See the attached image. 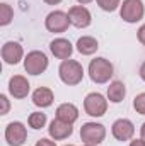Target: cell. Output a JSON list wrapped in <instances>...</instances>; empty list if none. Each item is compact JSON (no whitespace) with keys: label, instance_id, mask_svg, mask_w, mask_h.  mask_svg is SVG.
Listing matches in <instances>:
<instances>
[{"label":"cell","instance_id":"1","mask_svg":"<svg viewBox=\"0 0 145 146\" xmlns=\"http://www.w3.org/2000/svg\"><path fill=\"white\" fill-rule=\"evenodd\" d=\"M58 75L65 85H79L84 78V68L75 60H63L58 68Z\"/></svg>","mask_w":145,"mask_h":146},{"label":"cell","instance_id":"2","mask_svg":"<svg viewBox=\"0 0 145 146\" xmlns=\"http://www.w3.org/2000/svg\"><path fill=\"white\" fill-rule=\"evenodd\" d=\"M89 76L94 83H106L113 76V65L106 58H94L89 63Z\"/></svg>","mask_w":145,"mask_h":146},{"label":"cell","instance_id":"3","mask_svg":"<svg viewBox=\"0 0 145 146\" xmlns=\"http://www.w3.org/2000/svg\"><path fill=\"white\" fill-rule=\"evenodd\" d=\"M80 138L85 145L97 146L106 138V127L99 122H85L80 127Z\"/></svg>","mask_w":145,"mask_h":146},{"label":"cell","instance_id":"4","mask_svg":"<svg viewBox=\"0 0 145 146\" xmlns=\"http://www.w3.org/2000/svg\"><path fill=\"white\" fill-rule=\"evenodd\" d=\"M144 14L145 7L142 0H123L121 9H119V15L125 22L135 24V22L144 19Z\"/></svg>","mask_w":145,"mask_h":146},{"label":"cell","instance_id":"5","mask_svg":"<svg viewBox=\"0 0 145 146\" xmlns=\"http://www.w3.org/2000/svg\"><path fill=\"white\" fill-rule=\"evenodd\" d=\"M84 110L91 117H101L108 110V100L99 92H92L84 99Z\"/></svg>","mask_w":145,"mask_h":146},{"label":"cell","instance_id":"6","mask_svg":"<svg viewBox=\"0 0 145 146\" xmlns=\"http://www.w3.org/2000/svg\"><path fill=\"white\" fill-rule=\"evenodd\" d=\"M48 68V58L43 51H31L24 58V70L29 75H41Z\"/></svg>","mask_w":145,"mask_h":146},{"label":"cell","instance_id":"7","mask_svg":"<svg viewBox=\"0 0 145 146\" xmlns=\"http://www.w3.org/2000/svg\"><path fill=\"white\" fill-rule=\"evenodd\" d=\"M44 26L50 33H65L70 26V19L68 14L62 12V10H53L46 15L44 19Z\"/></svg>","mask_w":145,"mask_h":146},{"label":"cell","instance_id":"8","mask_svg":"<svg viewBox=\"0 0 145 146\" xmlns=\"http://www.w3.org/2000/svg\"><path fill=\"white\" fill-rule=\"evenodd\" d=\"M28 139V131L22 122H10L5 127V141L10 146H21Z\"/></svg>","mask_w":145,"mask_h":146},{"label":"cell","instance_id":"9","mask_svg":"<svg viewBox=\"0 0 145 146\" xmlns=\"http://www.w3.org/2000/svg\"><path fill=\"white\" fill-rule=\"evenodd\" d=\"M68 19H70V24L79 29H84V27L91 26V22H92V15H91L89 9H85L84 5H73L68 10Z\"/></svg>","mask_w":145,"mask_h":146},{"label":"cell","instance_id":"10","mask_svg":"<svg viewBox=\"0 0 145 146\" xmlns=\"http://www.w3.org/2000/svg\"><path fill=\"white\" fill-rule=\"evenodd\" d=\"M111 133H113L114 139H118V141H128L135 134V126H133V122L130 119H118V121L113 122Z\"/></svg>","mask_w":145,"mask_h":146},{"label":"cell","instance_id":"11","mask_svg":"<svg viewBox=\"0 0 145 146\" xmlns=\"http://www.w3.org/2000/svg\"><path fill=\"white\" fill-rule=\"evenodd\" d=\"M24 56V51H22V46L15 41H7L3 46H2V60L7 63V65H17Z\"/></svg>","mask_w":145,"mask_h":146},{"label":"cell","instance_id":"12","mask_svg":"<svg viewBox=\"0 0 145 146\" xmlns=\"http://www.w3.org/2000/svg\"><path fill=\"white\" fill-rule=\"evenodd\" d=\"M29 88H31V85H29L28 78L22 76V75H14L9 80V94L14 99H24V97H28Z\"/></svg>","mask_w":145,"mask_h":146},{"label":"cell","instance_id":"13","mask_svg":"<svg viewBox=\"0 0 145 146\" xmlns=\"http://www.w3.org/2000/svg\"><path fill=\"white\" fill-rule=\"evenodd\" d=\"M50 49L51 53L55 54V58L58 60H68L73 53V46L68 39H63V37H58V39H53L50 42Z\"/></svg>","mask_w":145,"mask_h":146},{"label":"cell","instance_id":"14","mask_svg":"<svg viewBox=\"0 0 145 146\" xmlns=\"http://www.w3.org/2000/svg\"><path fill=\"white\" fill-rule=\"evenodd\" d=\"M48 133H50V136L53 139H67L73 133V127H72V124H68V122H63L60 119H53L50 122Z\"/></svg>","mask_w":145,"mask_h":146},{"label":"cell","instance_id":"15","mask_svg":"<svg viewBox=\"0 0 145 146\" xmlns=\"http://www.w3.org/2000/svg\"><path fill=\"white\" fill-rule=\"evenodd\" d=\"M33 104L38 107H50L53 104V92L48 87H39L33 92Z\"/></svg>","mask_w":145,"mask_h":146},{"label":"cell","instance_id":"16","mask_svg":"<svg viewBox=\"0 0 145 146\" xmlns=\"http://www.w3.org/2000/svg\"><path fill=\"white\" fill-rule=\"evenodd\" d=\"M56 119H60L63 122H68V124H73L79 119V109L73 104H62L56 109Z\"/></svg>","mask_w":145,"mask_h":146},{"label":"cell","instance_id":"17","mask_svg":"<svg viewBox=\"0 0 145 146\" xmlns=\"http://www.w3.org/2000/svg\"><path fill=\"white\" fill-rule=\"evenodd\" d=\"M125 95H126V87H125V83H123V82L114 80L113 83H109V87H108V99H109V102H113V104H119V102H123Z\"/></svg>","mask_w":145,"mask_h":146},{"label":"cell","instance_id":"18","mask_svg":"<svg viewBox=\"0 0 145 146\" xmlns=\"http://www.w3.org/2000/svg\"><path fill=\"white\" fill-rule=\"evenodd\" d=\"M97 48H99V44H97V41L92 36H82L77 41V51L80 54H84V56L94 54L97 51Z\"/></svg>","mask_w":145,"mask_h":146},{"label":"cell","instance_id":"19","mask_svg":"<svg viewBox=\"0 0 145 146\" xmlns=\"http://www.w3.org/2000/svg\"><path fill=\"white\" fill-rule=\"evenodd\" d=\"M14 19V10L9 3H0V26H9Z\"/></svg>","mask_w":145,"mask_h":146},{"label":"cell","instance_id":"20","mask_svg":"<svg viewBox=\"0 0 145 146\" xmlns=\"http://www.w3.org/2000/svg\"><path fill=\"white\" fill-rule=\"evenodd\" d=\"M28 122H29V126H31L33 129H41V127H44V124H46V114H43V112H33V114L29 115Z\"/></svg>","mask_w":145,"mask_h":146},{"label":"cell","instance_id":"21","mask_svg":"<svg viewBox=\"0 0 145 146\" xmlns=\"http://www.w3.org/2000/svg\"><path fill=\"white\" fill-rule=\"evenodd\" d=\"M119 2L121 0H97V5L106 12H114L119 7Z\"/></svg>","mask_w":145,"mask_h":146},{"label":"cell","instance_id":"22","mask_svg":"<svg viewBox=\"0 0 145 146\" xmlns=\"http://www.w3.org/2000/svg\"><path fill=\"white\" fill-rule=\"evenodd\" d=\"M133 107H135V110H137L138 114L145 115V92L138 94V95L133 99Z\"/></svg>","mask_w":145,"mask_h":146},{"label":"cell","instance_id":"23","mask_svg":"<svg viewBox=\"0 0 145 146\" xmlns=\"http://www.w3.org/2000/svg\"><path fill=\"white\" fill-rule=\"evenodd\" d=\"M0 104H2V110H0V114H2V115H5V114L9 112V107H10L9 99H7L5 95H0Z\"/></svg>","mask_w":145,"mask_h":146},{"label":"cell","instance_id":"24","mask_svg":"<svg viewBox=\"0 0 145 146\" xmlns=\"http://www.w3.org/2000/svg\"><path fill=\"white\" fill-rule=\"evenodd\" d=\"M137 37H138V41L145 46V24L144 26H140V29L137 31Z\"/></svg>","mask_w":145,"mask_h":146},{"label":"cell","instance_id":"25","mask_svg":"<svg viewBox=\"0 0 145 146\" xmlns=\"http://www.w3.org/2000/svg\"><path fill=\"white\" fill-rule=\"evenodd\" d=\"M34 146H56V145H55V141H50V139L43 138V139H39Z\"/></svg>","mask_w":145,"mask_h":146},{"label":"cell","instance_id":"26","mask_svg":"<svg viewBox=\"0 0 145 146\" xmlns=\"http://www.w3.org/2000/svg\"><path fill=\"white\" fill-rule=\"evenodd\" d=\"M130 146H145V141L144 139H135V141H132Z\"/></svg>","mask_w":145,"mask_h":146},{"label":"cell","instance_id":"27","mask_svg":"<svg viewBox=\"0 0 145 146\" xmlns=\"http://www.w3.org/2000/svg\"><path fill=\"white\" fill-rule=\"evenodd\" d=\"M140 78L145 82V61L142 63V66H140Z\"/></svg>","mask_w":145,"mask_h":146},{"label":"cell","instance_id":"28","mask_svg":"<svg viewBox=\"0 0 145 146\" xmlns=\"http://www.w3.org/2000/svg\"><path fill=\"white\" fill-rule=\"evenodd\" d=\"M140 136H142V139L145 141V122L142 124V127H140Z\"/></svg>","mask_w":145,"mask_h":146},{"label":"cell","instance_id":"29","mask_svg":"<svg viewBox=\"0 0 145 146\" xmlns=\"http://www.w3.org/2000/svg\"><path fill=\"white\" fill-rule=\"evenodd\" d=\"M44 2H46L48 5H56V3H60L62 0H44Z\"/></svg>","mask_w":145,"mask_h":146},{"label":"cell","instance_id":"30","mask_svg":"<svg viewBox=\"0 0 145 146\" xmlns=\"http://www.w3.org/2000/svg\"><path fill=\"white\" fill-rule=\"evenodd\" d=\"M80 5H84V3H89V2H92V0H77Z\"/></svg>","mask_w":145,"mask_h":146},{"label":"cell","instance_id":"31","mask_svg":"<svg viewBox=\"0 0 145 146\" xmlns=\"http://www.w3.org/2000/svg\"><path fill=\"white\" fill-rule=\"evenodd\" d=\"M84 146H92V145H84Z\"/></svg>","mask_w":145,"mask_h":146},{"label":"cell","instance_id":"32","mask_svg":"<svg viewBox=\"0 0 145 146\" xmlns=\"http://www.w3.org/2000/svg\"><path fill=\"white\" fill-rule=\"evenodd\" d=\"M65 146H73V145H65Z\"/></svg>","mask_w":145,"mask_h":146}]
</instances>
